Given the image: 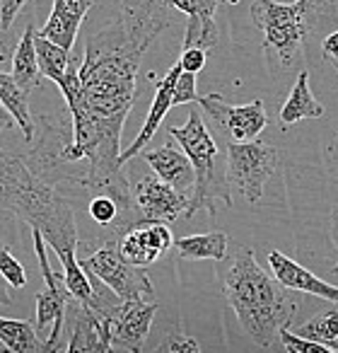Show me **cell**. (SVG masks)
<instances>
[{"instance_id":"cell-6","label":"cell","mask_w":338,"mask_h":353,"mask_svg":"<svg viewBox=\"0 0 338 353\" xmlns=\"http://www.w3.org/2000/svg\"><path fill=\"white\" fill-rule=\"evenodd\" d=\"M92 252L78 256L85 271H92L107 285H112L123 300H152L155 288H152L150 276L145 274V266H136L121 254L118 237L112 242H104L99 247L87 245Z\"/></svg>"},{"instance_id":"cell-27","label":"cell","mask_w":338,"mask_h":353,"mask_svg":"<svg viewBox=\"0 0 338 353\" xmlns=\"http://www.w3.org/2000/svg\"><path fill=\"white\" fill-rule=\"evenodd\" d=\"M280 343H283L288 353H333L326 343L312 341V339L302 336V334H293L288 327L280 332Z\"/></svg>"},{"instance_id":"cell-19","label":"cell","mask_w":338,"mask_h":353,"mask_svg":"<svg viewBox=\"0 0 338 353\" xmlns=\"http://www.w3.org/2000/svg\"><path fill=\"white\" fill-rule=\"evenodd\" d=\"M324 114H326V109L314 99L312 88H309V73L302 70L297 75V80H295L285 104L280 107V123L293 126V123L302 121V119H321Z\"/></svg>"},{"instance_id":"cell-35","label":"cell","mask_w":338,"mask_h":353,"mask_svg":"<svg viewBox=\"0 0 338 353\" xmlns=\"http://www.w3.org/2000/svg\"><path fill=\"white\" fill-rule=\"evenodd\" d=\"M285 3H295V0H285Z\"/></svg>"},{"instance_id":"cell-31","label":"cell","mask_w":338,"mask_h":353,"mask_svg":"<svg viewBox=\"0 0 338 353\" xmlns=\"http://www.w3.org/2000/svg\"><path fill=\"white\" fill-rule=\"evenodd\" d=\"M206 49H184L179 56V63L187 73H201L203 65H206Z\"/></svg>"},{"instance_id":"cell-2","label":"cell","mask_w":338,"mask_h":353,"mask_svg":"<svg viewBox=\"0 0 338 353\" xmlns=\"http://www.w3.org/2000/svg\"><path fill=\"white\" fill-rule=\"evenodd\" d=\"M3 206L32 230H39L59 261L78 254L73 203L61 196L54 184L41 179L25 157L12 152L3 155Z\"/></svg>"},{"instance_id":"cell-9","label":"cell","mask_w":338,"mask_h":353,"mask_svg":"<svg viewBox=\"0 0 338 353\" xmlns=\"http://www.w3.org/2000/svg\"><path fill=\"white\" fill-rule=\"evenodd\" d=\"M155 312L157 305L152 300H126L114 317H107L109 332H112V346L121 348V351L140 353Z\"/></svg>"},{"instance_id":"cell-25","label":"cell","mask_w":338,"mask_h":353,"mask_svg":"<svg viewBox=\"0 0 338 353\" xmlns=\"http://www.w3.org/2000/svg\"><path fill=\"white\" fill-rule=\"evenodd\" d=\"M89 218L97 225L112 228L114 232H118V223H121V206L114 196L109 194H94L89 201Z\"/></svg>"},{"instance_id":"cell-14","label":"cell","mask_w":338,"mask_h":353,"mask_svg":"<svg viewBox=\"0 0 338 353\" xmlns=\"http://www.w3.org/2000/svg\"><path fill=\"white\" fill-rule=\"evenodd\" d=\"M172 10H179L189 17L187 34H184V49H213L218 44V25L215 8L218 0H169Z\"/></svg>"},{"instance_id":"cell-13","label":"cell","mask_w":338,"mask_h":353,"mask_svg":"<svg viewBox=\"0 0 338 353\" xmlns=\"http://www.w3.org/2000/svg\"><path fill=\"white\" fill-rule=\"evenodd\" d=\"M112 332L109 319L99 317L87 305L73 303V334L65 346L68 353H109L112 351Z\"/></svg>"},{"instance_id":"cell-26","label":"cell","mask_w":338,"mask_h":353,"mask_svg":"<svg viewBox=\"0 0 338 353\" xmlns=\"http://www.w3.org/2000/svg\"><path fill=\"white\" fill-rule=\"evenodd\" d=\"M0 274L12 288H25L27 285V274H25V266L15 259V254L10 252V247L3 245L0 250Z\"/></svg>"},{"instance_id":"cell-12","label":"cell","mask_w":338,"mask_h":353,"mask_svg":"<svg viewBox=\"0 0 338 353\" xmlns=\"http://www.w3.org/2000/svg\"><path fill=\"white\" fill-rule=\"evenodd\" d=\"M182 63H174L172 68H169V73L165 75V78L157 83L155 88V97H152V104L150 109H147V117H145V123H142L140 133L136 136V141L128 145V150L121 152V165H126L131 157L140 155L142 150L147 148V143L152 141V136H155V131L160 128V123L165 121V117L169 114V109L174 107V85H177V78L179 73H182Z\"/></svg>"},{"instance_id":"cell-3","label":"cell","mask_w":338,"mask_h":353,"mask_svg":"<svg viewBox=\"0 0 338 353\" xmlns=\"http://www.w3.org/2000/svg\"><path fill=\"white\" fill-rule=\"evenodd\" d=\"M333 6L331 0H254L251 17L264 32V51L271 68H293L302 56L307 37L321 20L324 8Z\"/></svg>"},{"instance_id":"cell-34","label":"cell","mask_w":338,"mask_h":353,"mask_svg":"<svg viewBox=\"0 0 338 353\" xmlns=\"http://www.w3.org/2000/svg\"><path fill=\"white\" fill-rule=\"evenodd\" d=\"M328 271H331L333 276H338V261H336V264H333V266H331V269H328Z\"/></svg>"},{"instance_id":"cell-10","label":"cell","mask_w":338,"mask_h":353,"mask_svg":"<svg viewBox=\"0 0 338 353\" xmlns=\"http://www.w3.org/2000/svg\"><path fill=\"white\" fill-rule=\"evenodd\" d=\"M136 201L147 221L152 223H172L179 218V213L187 211L189 199L172 184H167L157 174L140 176L136 182Z\"/></svg>"},{"instance_id":"cell-16","label":"cell","mask_w":338,"mask_h":353,"mask_svg":"<svg viewBox=\"0 0 338 353\" xmlns=\"http://www.w3.org/2000/svg\"><path fill=\"white\" fill-rule=\"evenodd\" d=\"M268 266L275 279L283 285H288L290 290L312 293V295H317V298L331 300V303L338 305V285H331V283H326V281H321L319 276H314L312 271H307L304 266H299L297 261L290 259V256L273 250L268 254Z\"/></svg>"},{"instance_id":"cell-1","label":"cell","mask_w":338,"mask_h":353,"mask_svg":"<svg viewBox=\"0 0 338 353\" xmlns=\"http://www.w3.org/2000/svg\"><path fill=\"white\" fill-rule=\"evenodd\" d=\"M225 298L232 305L242 329L259 348H275L280 332L293 324L297 303L290 288L275 276H268L254 256V250L240 247L225 276Z\"/></svg>"},{"instance_id":"cell-33","label":"cell","mask_w":338,"mask_h":353,"mask_svg":"<svg viewBox=\"0 0 338 353\" xmlns=\"http://www.w3.org/2000/svg\"><path fill=\"white\" fill-rule=\"evenodd\" d=\"M328 348H331V351H336V353H338V339H336V341H331V343H328Z\"/></svg>"},{"instance_id":"cell-17","label":"cell","mask_w":338,"mask_h":353,"mask_svg":"<svg viewBox=\"0 0 338 353\" xmlns=\"http://www.w3.org/2000/svg\"><path fill=\"white\" fill-rule=\"evenodd\" d=\"M89 8H92V0H54L51 15L39 30V34L65 49H73L75 37Z\"/></svg>"},{"instance_id":"cell-18","label":"cell","mask_w":338,"mask_h":353,"mask_svg":"<svg viewBox=\"0 0 338 353\" xmlns=\"http://www.w3.org/2000/svg\"><path fill=\"white\" fill-rule=\"evenodd\" d=\"M30 92L32 90L22 88V85L12 78V73L0 75V99H3V107L15 119V123L20 126L25 141L34 143L36 128H34V117H32V112H30Z\"/></svg>"},{"instance_id":"cell-32","label":"cell","mask_w":338,"mask_h":353,"mask_svg":"<svg viewBox=\"0 0 338 353\" xmlns=\"http://www.w3.org/2000/svg\"><path fill=\"white\" fill-rule=\"evenodd\" d=\"M321 54L326 61H331L333 65H338V30H333L331 34H326L321 44Z\"/></svg>"},{"instance_id":"cell-22","label":"cell","mask_w":338,"mask_h":353,"mask_svg":"<svg viewBox=\"0 0 338 353\" xmlns=\"http://www.w3.org/2000/svg\"><path fill=\"white\" fill-rule=\"evenodd\" d=\"M174 250L187 261H201V259L222 261L227 256V235L222 230H215V232H203V235L179 237L174 242Z\"/></svg>"},{"instance_id":"cell-24","label":"cell","mask_w":338,"mask_h":353,"mask_svg":"<svg viewBox=\"0 0 338 353\" xmlns=\"http://www.w3.org/2000/svg\"><path fill=\"white\" fill-rule=\"evenodd\" d=\"M297 334L328 346V343L338 339V310H326V312L312 317L307 324H302L297 329Z\"/></svg>"},{"instance_id":"cell-37","label":"cell","mask_w":338,"mask_h":353,"mask_svg":"<svg viewBox=\"0 0 338 353\" xmlns=\"http://www.w3.org/2000/svg\"><path fill=\"white\" fill-rule=\"evenodd\" d=\"M336 70H338V65H336Z\"/></svg>"},{"instance_id":"cell-5","label":"cell","mask_w":338,"mask_h":353,"mask_svg":"<svg viewBox=\"0 0 338 353\" xmlns=\"http://www.w3.org/2000/svg\"><path fill=\"white\" fill-rule=\"evenodd\" d=\"M34 237V252L36 259H39L41 274L46 281V290L34 295V305H36V332L39 336L46 341V353L61 351V334H63V322H65V312H68V305L75 303V295L70 293L68 283H65L63 274H56L49 264V242L41 235L39 230H32Z\"/></svg>"},{"instance_id":"cell-30","label":"cell","mask_w":338,"mask_h":353,"mask_svg":"<svg viewBox=\"0 0 338 353\" xmlns=\"http://www.w3.org/2000/svg\"><path fill=\"white\" fill-rule=\"evenodd\" d=\"M30 0H0V32H3V41H8V32H10L12 22L17 20L20 10Z\"/></svg>"},{"instance_id":"cell-11","label":"cell","mask_w":338,"mask_h":353,"mask_svg":"<svg viewBox=\"0 0 338 353\" xmlns=\"http://www.w3.org/2000/svg\"><path fill=\"white\" fill-rule=\"evenodd\" d=\"M172 245V230L167 223H145L118 235L121 254L136 266L155 264L162 252H167Z\"/></svg>"},{"instance_id":"cell-21","label":"cell","mask_w":338,"mask_h":353,"mask_svg":"<svg viewBox=\"0 0 338 353\" xmlns=\"http://www.w3.org/2000/svg\"><path fill=\"white\" fill-rule=\"evenodd\" d=\"M12 78L27 90L39 88V80L44 78L39 68V54H36V30L27 25L20 44L12 51Z\"/></svg>"},{"instance_id":"cell-28","label":"cell","mask_w":338,"mask_h":353,"mask_svg":"<svg viewBox=\"0 0 338 353\" xmlns=\"http://www.w3.org/2000/svg\"><path fill=\"white\" fill-rule=\"evenodd\" d=\"M155 351L157 353H167V351L169 353H201V346H198L196 339L187 336L182 329H174V332H169L157 343Z\"/></svg>"},{"instance_id":"cell-7","label":"cell","mask_w":338,"mask_h":353,"mask_svg":"<svg viewBox=\"0 0 338 353\" xmlns=\"http://www.w3.org/2000/svg\"><path fill=\"white\" fill-rule=\"evenodd\" d=\"M225 157L227 174H230L237 192H242V196L249 203L261 201L266 184H268L271 174L278 167V150L273 145H266V143L259 141H230Z\"/></svg>"},{"instance_id":"cell-8","label":"cell","mask_w":338,"mask_h":353,"mask_svg":"<svg viewBox=\"0 0 338 353\" xmlns=\"http://www.w3.org/2000/svg\"><path fill=\"white\" fill-rule=\"evenodd\" d=\"M201 109L213 119L218 128L225 133V138L237 143H246V141H256L261 136L266 126H268V117H266L264 102L256 99L251 104H242V107H235V104H227L225 97L218 92L213 94H203L198 99Z\"/></svg>"},{"instance_id":"cell-36","label":"cell","mask_w":338,"mask_h":353,"mask_svg":"<svg viewBox=\"0 0 338 353\" xmlns=\"http://www.w3.org/2000/svg\"><path fill=\"white\" fill-rule=\"evenodd\" d=\"M230 3H237V0H230Z\"/></svg>"},{"instance_id":"cell-15","label":"cell","mask_w":338,"mask_h":353,"mask_svg":"<svg viewBox=\"0 0 338 353\" xmlns=\"http://www.w3.org/2000/svg\"><path fill=\"white\" fill-rule=\"evenodd\" d=\"M140 157L167 184H172V187L179 189L182 194L193 192V187H196V170H193L191 160H189L184 148L177 150L172 143H167V145L155 148V150L145 148V150L140 152Z\"/></svg>"},{"instance_id":"cell-23","label":"cell","mask_w":338,"mask_h":353,"mask_svg":"<svg viewBox=\"0 0 338 353\" xmlns=\"http://www.w3.org/2000/svg\"><path fill=\"white\" fill-rule=\"evenodd\" d=\"M36 54H39V68L41 75L49 80H54L56 85L65 78L70 63H73V56H70V49L56 44V41L46 39L36 32Z\"/></svg>"},{"instance_id":"cell-4","label":"cell","mask_w":338,"mask_h":353,"mask_svg":"<svg viewBox=\"0 0 338 353\" xmlns=\"http://www.w3.org/2000/svg\"><path fill=\"white\" fill-rule=\"evenodd\" d=\"M169 136L187 150L193 170H196V187L189 201L184 216L193 218L198 211H206L208 216H215V203L222 201L227 208L232 206V194L227 187V157L222 160L218 150L215 138L211 136L208 126L198 109L189 114V121L184 126H172Z\"/></svg>"},{"instance_id":"cell-20","label":"cell","mask_w":338,"mask_h":353,"mask_svg":"<svg viewBox=\"0 0 338 353\" xmlns=\"http://www.w3.org/2000/svg\"><path fill=\"white\" fill-rule=\"evenodd\" d=\"M0 348L10 353H46V341L36 332V324L27 319H0Z\"/></svg>"},{"instance_id":"cell-29","label":"cell","mask_w":338,"mask_h":353,"mask_svg":"<svg viewBox=\"0 0 338 353\" xmlns=\"http://www.w3.org/2000/svg\"><path fill=\"white\" fill-rule=\"evenodd\" d=\"M201 94L196 90V73H187L182 70L177 78V85H174V107L177 104H191V102H198Z\"/></svg>"}]
</instances>
